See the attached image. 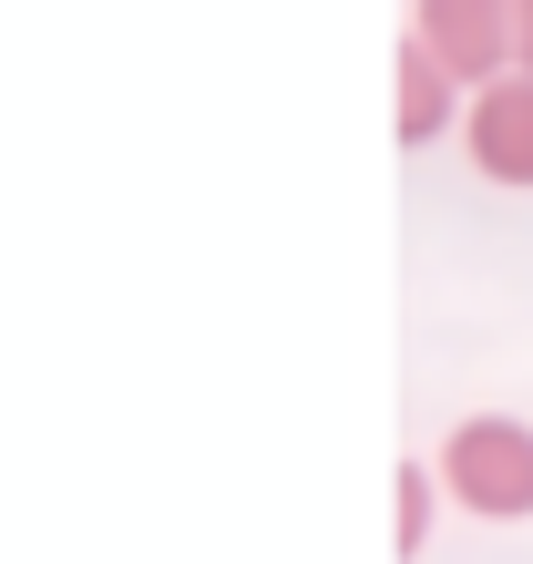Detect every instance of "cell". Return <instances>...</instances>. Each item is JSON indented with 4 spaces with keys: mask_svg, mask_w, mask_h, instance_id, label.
Instances as JSON below:
<instances>
[{
    "mask_svg": "<svg viewBox=\"0 0 533 564\" xmlns=\"http://www.w3.org/2000/svg\"><path fill=\"white\" fill-rule=\"evenodd\" d=\"M461 144L492 185H523L533 195V73H503L472 93V113H461Z\"/></svg>",
    "mask_w": 533,
    "mask_h": 564,
    "instance_id": "cell-3",
    "label": "cell"
},
{
    "mask_svg": "<svg viewBox=\"0 0 533 564\" xmlns=\"http://www.w3.org/2000/svg\"><path fill=\"white\" fill-rule=\"evenodd\" d=\"M411 31L442 52V73H452L461 93L523 73V52H513V0H411Z\"/></svg>",
    "mask_w": 533,
    "mask_h": 564,
    "instance_id": "cell-2",
    "label": "cell"
},
{
    "mask_svg": "<svg viewBox=\"0 0 533 564\" xmlns=\"http://www.w3.org/2000/svg\"><path fill=\"white\" fill-rule=\"evenodd\" d=\"M461 113H472V104H461V83L442 73V52H431L421 31H400V144H411V154L442 144Z\"/></svg>",
    "mask_w": 533,
    "mask_h": 564,
    "instance_id": "cell-4",
    "label": "cell"
},
{
    "mask_svg": "<svg viewBox=\"0 0 533 564\" xmlns=\"http://www.w3.org/2000/svg\"><path fill=\"white\" fill-rule=\"evenodd\" d=\"M431 544V462H400V564Z\"/></svg>",
    "mask_w": 533,
    "mask_h": 564,
    "instance_id": "cell-5",
    "label": "cell"
},
{
    "mask_svg": "<svg viewBox=\"0 0 533 564\" xmlns=\"http://www.w3.org/2000/svg\"><path fill=\"white\" fill-rule=\"evenodd\" d=\"M442 492L482 523H523L533 513V421L513 411H472L442 442Z\"/></svg>",
    "mask_w": 533,
    "mask_h": 564,
    "instance_id": "cell-1",
    "label": "cell"
},
{
    "mask_svg": "<svg viewBox=\"0 0 533 564\" xmlns=\"http://www.w3.org/2000/svg\"><path fill=\"white\" fill-rule=\"evenodd\" d=\"M513 52H523V73H533V0H513Z\"/></svg>",
    "mask_w": 533,
    "mask_h": 564,
    "instance_id": "cell-6",
    "label": "cell"
}]
</instances>
